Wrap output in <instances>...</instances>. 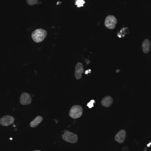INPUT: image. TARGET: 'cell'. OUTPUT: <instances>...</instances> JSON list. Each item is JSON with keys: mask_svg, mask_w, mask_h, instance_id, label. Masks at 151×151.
<instances>
[{"mask_svg": "<svg viewBox=\"0 0 151 151\" xmlns=\"http://www.w3.org/2000/svg\"><path fill=\"white\" fill-rule=\"evenodd\" d=\"M47 34V32L45 30L37 29L32 33V38L36 43H40L46 37Z\"/></svg>", "mask_w": 151, "mask_h": 151, "instance_id": "cell-1", "label": "cell"}, {"mask_svg": "<svg viewBox=\"0 0 151 151\" xmlns=\"http://www.w3.org/2000/svg\"><path fill=\"white\" fill-rule=\"evenodd\" d=\"M83 113V109L81 106L75 105L70 108L69 111V116L73 119H77L82 116Z\"/></svg>", "mask_w": 151, "mask_h": 151, "instance_id": "cell-2", "label": "cell"}, {"mask_svg": "<svg viewBox=\"0 0 151 151\" xmlns=\"http://www.w3.org/2000/svg\"><path fill=\"white\" fill-rule=\"evenodd\" d=\"M64 132L62 135V138L64 141L72 144H75L78 141V136L77 134L68 130Z\"/></svg>", "mask_w": 151, "mask_h": 151, "instance_id": "cell-3", "label": "cell"}, {"mask_svg": "<svg viewBox=\"0 0 151 151\" xmlns=\"http://www.w3.org/2000/svg\"><path fill=\"white\" fill-rule=\"evenodd\" d=\"M117 23V19L114 16L111 15L107 16L105 19V26L109 29H114L116 27Z\"/></svg>", "mask_w": 151, "mask_h": 151, "instance_id": "cell-4", "label": "cell"}, {"mask_svg": "<svg viewBox=\"0 0 151 151\" xmlns=\"http://www.w3.org/2000/svg\"><path fill=\"white\" fill-rule=\"evenodd\" d=\"M15 118L10 115H6L0 119V124L3 126H8L14 123Z\"/></svg>", "mask_w": 151, "mask_h": 151, "instance_id": "cell-5", "label": "cell"}, {"mask_svg": "<svg viewBox=\"0 0 151 151\" xmlns=\"http://www.w3.org/2000/svg\"><path fill=\"white\" fill-rule=\"evenodd\" d=\"M32 102V99L29 93L24 92L21 94L20 98V102L22 105L26 106L30 105Z\"/></svg>", "mask_w": 151, "mask_h": 151, "instance_id": "cell-6", "label": "cell"}, {"mask_svg": "<svg viewBox=\"0 0 151 151\" xmlns=\"http://www.w3.org/2000/svg\"><path fill=\"white\" fill-rule=\"evenodd\" d=\"M83 65L81 63H78L76 65L75 68V76L76 79L78 80L82 78V75L83 73Z\"/></svg>", "mask_w": 151, "mask_h": 151, "instance_id": "cell-7", "label": "cell"}, {"mask_svg": "<svg viewBox=\"0 0 151 151\" xmlns=\"http://www.w3.org/2000/svg\"><path fill=\"white\" fill-rule=\"evenodd\" d=\"M126 137V132L124 130H121L118 132L115 137V140L120 144H122L125 140Z\"/></svg>", "mask_w": 151, "mask_h": 151, "instance_id": "cell-8", "label": "cell"}, {"mask_svg": "<svg viewBox=\"0 0 151 151\" xmlns=\"http://www.w3.org/2000/svg\"><path fill=\"white\" fill-rule=\"evenodd\" d=\"M151 41L148 39H145L143 41L142 45V48L143 52L147 54L151 50Z\"/></svg>", "mask_w": 151, "mask_h": 151, "instance_id": "cell-9", "label": "cell"}, {"mask_svg": "<svg viewBox=\"0 0 151 151\" xmlns=\"http://www.w3.org/2000/svg\"><path fill=\"white\" fill-rule=\"evenodd\" d=\"M113 102V99L110 96L104 97L101 101V105L105 107H109Z\"/></svg>", "mask_w": 151, "mask_h": 151, "instance_id": "cell-10", "label": "cell"}, {"mask_svg": "<svg viewBox=\"0 0 151 151\" xmlns=\"http://www.w3.org/2000/svg\"><path fill=\"white\" fill-rule=\"evenodd\" d=\"M43 121V117L41 116H37L30 123V126L32 128H35L38 126Z\"/></svg>", "mask_w": 151, "mask_h": 151, "instance_id": "cell-11", "label": "cell"}, {"mask_svg": "<svg viewBox=\"0 0 151 151\" xmlns=\"http://www.w3.org/2000/svg\"><path fill=\"white\" fill-rule=\"evenodd\" d=\"M26 1H27V4L30 6H34L35 4L38 3V0H26Z\"/></svg>", "mask_w": 151, "mask_h": 151, "instance_id": "cell-12", "label": "cell"}, {"mask_svg": "<svg viewBox=\"0 0 151 151\" xmlns=\"http://www.w3.org/2000/svg\"><path fill=\"white\" fill-rule=\"evenodd\" d=\"M34 151H41L40 150H35Z\"/></svg>", "mask_w": 151, "mask_h": 151, "instance_id": "cell-13", "label": "cell"}]
</instances>
